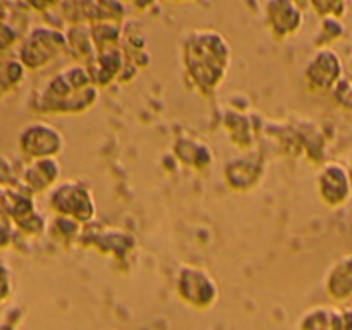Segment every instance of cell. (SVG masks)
<instances>
[{"label":"cell","instance_id":"1","mask_svg":"<svg viewBox=\"0 0 352 330\" xmlns=\"http://www.w3.org/2000/svg\"><path fill=\"white\" fill-rule=\"evenodd\" d=\"M184 62L189 76L203 93H212L226 78L230 64V47L215 31H198L184 47Z\"/></svg>","mask_w":352,"mask_h":330},{"label":"cell","instance_id":"2","mask_svg":"<svg viewBox=\"0 0 352 330\" xmlns=\"http://www.w3.org/2000/svg\"><path fill=\"white\" fill-rule=\"evenodd\" d=\"M98 100V89L86 67L65 69L55 76L40 96L43 112H81Z\"/></svg>","mask_w":352,"mask_h":330},{"label":"cell","instance_id":"3","mask_svg":"<svg viewBox=\"0 0 352 330\" xmlns=\"http://www.w3.org/2000/svg\"><path fill=\"white\" fill-rule=\"evenodd\" d=\"M50 206L58 217H67L76 222H89L96 213L91 191L79 181L62 182L55 188L50 195Z\"/></svg>","mask_w":352,"mask_h":330},{"label":"cell","instance_id":"4","mask_svg":"<svg viewBox=\"0 0 352 330\" xmlns=\"http://www.w3.org/2000/svg\"><path fill=\"white\" fill-rule=\"evenodd\" d=\"M67 48V36L54 28H36L21 47V64L28 69H40L50 64Z\"/></svg>","mask_w":352,"mask_h":330},{"label":"cell","instance_id":"5","mask_svg":"<svg viewBox=\"0 0 352 330\" xmlns=\"http://www.w3.org/2000/svg\"><path fill=\"white\" fill-rule=\"evenodd\" d=\"M179 298L199 309H208L219 298V287L210 274L198 267H184L177 277Z\"/></svg>","mask_w":352,"mask_h":330},{"label":"cell","instance_id":"6","mask_svg":"<svg viewBox=\"0 0 352 330\" xmlns=\"http://www.w3.org/2000/svg\"><path fill=\"white\" fill-rule=\"evenodd\" d=\"M306 81L315 91H329L342 79V60L332 48L322 47L306 65Z\"/></svg>","mask_w":352,"mask_h":330},{"label":"cell","instance_id":"7","mask_svg":"<svg viewBox=\"0 0 352 330\" xmlns=\"http://www.w3.org/2000/svg\"><path fill=\"white\" fill-rule=\"evenodd\" d=\"M21 150L30 158H55L64 146V138L48 124H33L21 133Z\"/></svg>","mask_w":352,"mask_h":330},{"label":"cell","instance_id":"8","mask_svg":"<svg viewBox=\"0 0 352 330\" xmlns=\"http://www.w3.org/2000/svg\"><path fill=\"white\" fill-rule=\"evenodd\" d=\"M318 191L323 201L332 208L344 206L352 198V179L349 168L330 162L318 175Z\"/></svg>","mask_w":352,"mask_h":330},{"label":"cell","instance_id":"9","mask_svg":"<svg viewBox=\"0 0 352 330\" xmlns=\"http://www.w3.org/2000/svg\"><path fill=\"white\" fill-rule=\"evenodd\" d=\"M3 210L9 213L12 222L17 223L19 229L28 234H40L45 229V220L40 213L34 210V203L30 192L19 191V189H7L3 191L2 199Z\"/></svg>","mask_w":352,"mask_h":330},{"label":"cell","instance_id":"10","mask_svg":"<svg viewBox=\"0 0 352 330\" xmlns=\"http://www.w3.org/2000/svg\"><path fill=\"white\" fill-rule=\"evenodd\" d=\"M267 21L277 38L292 36L302 26V12L294 2H268Z\"/></svg>","mask_w":352,"mask_h":330},{"label":"cell","instance_id":"11","mask_svg":"<svg viewBox=\"0 0 352 330\" xmlns=\"http://www.w3.org/2000/svg\"><path fill=\"white\" fill-rule=\"evenodd\" d=\"M58 175H60V165L55 158H40L24 170L23 181L28 192H41L50 188Z\"/></svg>","mask_w":352,"mask_h":330},{"label":"cell","instance_id":"12","mask_svg":"<svg viewBox=\"0 0 352 330\" xmlns=\"http://www.w3.org/2000/svg\"><path fill=\"white\" fill-rule=\"evenodd\" d=\"M299 330H344L342 309L329 305L309 308L299 320Z\"/></svg>","mask_w":352,"mask_h":330},{"label":"cell","instance_id":"13","mask_svg":"<svg viewBox=\"0 0 352 330\" xmlns=\"http://www.w3.org/2000/svg\"><path fill=\"white\" fill-rule=\"evenodd\" d=\"M327 292L337 301H347L352 298V256L342 258L330 268Z\"/></svg>","mask_w":352,"mask_h":330},{"label":"cell","instance_id":"14","mask_svg":"<svg viewBox=\"0 0 352 330\" xmlns=\"http://www.w3.org/2000/svg\"><path fill=\"white\" fill-rule=\"evenodd\" d=\"M258 174H260L258 167L246 160L230 162V165L227 167V179H229L230 186H234L236 189H244V175H246L248 186H251V182L258 179Z\"/></svg>","mask_w":352,"mask_h":330},{"label":"cell","instance_id":"15","mask_svg":"<svg viewBox=\"0 0 352 330\" xmlns=\"http://www.w3.org/2000/svg\"><path fill=\"white\" fill-rule=\"evenodd\" d=\"M24 76V65L21 60L14 58L0 57V95L12 89L14 86L19 85Z\"/></svg>","mask_w":352,"mask_h":330},{"label":"cell","instance_id":"16","mask_svg":"<svg viewBox=\"0 0 352 330\" xmlns=\"http://www.w3.org/2000/svg\"><path fill=\"white\" fill-rule=\"evenodd\" d=\"M344 33H346V28L340 23V19H337V17H325L322 31H320V40L337 41L340 36H344Z\"/></svg>","mask_w":352,"mask_h":330},{"label":"cell","instance_id":"17","mask_svg":"<svg viewBox=\"0 0 352 330\" xmlns=\"http://www.w3.org/2000/svg\"><path fill=\"white\" fill-rule=\"evenodd\" d=\"M332 91H333V96H336V100L340 103V105L352 110V81L351 79L342 78L339 82H337V86L332 89Z\"/></svg>","mask_w":352,"mask_h":330},{"label":"cell","instance_id":"18","mask_svg":"<svg viewBox=\"0 0 352 330\" xmlns=\"http://www.w3.org/2000/svg\"><path fill=\"white\" fill-rule=\"evenodd\" d=\"M12 239V219L0 203V248H6Z\"/></svg>","mask_w":352,"mask_h":330},{"label":"cell","instance_id":"19","mask_svg":"<svg viewBox=\"0 0 352 330\" xmlns=\"http://www.w3.org/2000/svg\"><path fill=\"white\" fill-rule=\"evenodd\" d=\"M16 38H17L16 31H14L9 24H6L0 21V54H2V52H6L7 48L12 47L14 41H16Z\"/></svg>","mask_w":352,"mask_h":330},{"label":"cell","instance_id":"20","mask_svg":"<svg viewBox=\"0 0 352 330\" xmlns=\"http://www.w3.org/2000/svg\"><path fill=\"white\" fill-rule=\"evenodd\" d=\"M14 182H16V174H14L12 164L9 158L0 155V184L12 186Z\"/></svg>","mask_w":352,"mask_h":330},{"label":"cell","instance_id":"21","mask_svg":"<svg viewBox=\"0 0 352 330\" xmlns=\"http://www.w3.org/2000/svg\"><path fill=\"white\" fill-rule=\"evenodd\" d=\"M10 287H12V282H10L9 268L3 263H0V301L9 298Z\"/></svg>","mask_w":352,"mask_h":330},{"label":"cell","instance_id":"22","mask_svg":"<svg viewBox=\"0 0 352 330\" xmlns=\"http://www.w3.org/2000/svg\"><path fill=\"white\" fill-rule=\"evenodd\" d=\"M342 320H344V330H352V302L342 308Z\"/></svg>","mask_w":352,"mask_h":330},{"label":"cell","instance_id":"23","mask_svg":"<svg viewBox=\"0 0 352 330\" xmlns=\"http://www.w3.org/2000/svg\"><path fill=\"white\" fill-rule=\"evenodd\" d=\"M0 330H14L10 325H0Z\"/></svg>","mask_w":352,"mask_h":330},{"label":"cell","instance_id":"24","mask_svg":"<svg viewBox=\"0 0 352 330\" xmlns=\"http://www.w3.org/2000/svg\"><path fill=\"white\" fill-rule=\"evenodd\" d=\"M349 67H351V81H352V58H351V65H349Z\"/></svg>","mask_w":352,"mask_h":330},{"label":"cell","instance_id":"25","mask_svg":"<svg viewBox=\"0 0 352 330\" xmlns=\"http://www.w3.org/2000/svg\"><path fill=\"white\" fill-rule=\"evenodd\" d=\"M349 174H351V179H352V165H351V168H349Z\"/></svg>","mask_w":352,"mask_h":330},{"label":"cell","instance_id":"26","mask_svg":"<svg viewBox=\"0 0 352 330\" xmlns=\"http://www.w3.org/2000/svg\"><path fill=\"white\" fill-rule=\"evenodd\" d=\"M2 195H3V191H2V189H0V199H2Z\"/></svg>","mask_w":352,"mask_h":330}]
</instances>
